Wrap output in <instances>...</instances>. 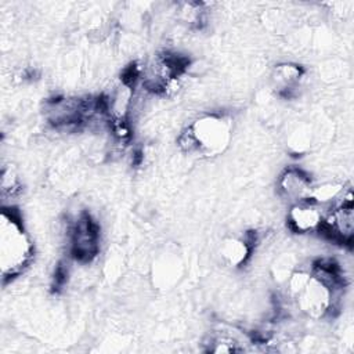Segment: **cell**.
I'll list each match as a JSON object with an SVG mask.
<instances>
[{
	"mask_svg": "<svg viewBox=\"0 0 354 354\" xmlns=\"http://www.w3.org/2000/svg\"><path fill=\"white\" fill-rule=\"evenodd\" d=\"M35 248L14 207H3L0 216V268L3 283L21 275L33 259Z\"/></svg>",
	"mask_w": 354,
	"mask_h": 354,
	"instance_id": "6da1fadb",
	"label": "cell"
},
{
	"mask_svg": "<svg viewBox=\"0 0 354 354\" xmlns=\"http://www.w3.org/2000/svg\"><path fill=\"white\" fill-rule=\"evenodd\" d=\"M231 134L232 122L228 116L206 113L184 129L178 137V145L187 153L216 156L227 149Z\"/></svg>",
	"mask_w": 354,
	"mask_h": 354,
	"instance_id": "7a4b0ae2",
	"label": "cell"
},
{
	"mask_svg": "<svg viewBox=\"0 0 354 354\" xmlns=\"http://www.w3.org/2000/svg\"><path fill=\"white\" fill-rule=\"evenodd\" d=\"M326 239L351 246L354 236V206L351 188H346L342 196L332 203L330 210L322 217L318 231Z\"/></svg>",
	"mask_w": 354,
	"mask_h": 354,
	"instance_id": "3957f363",
	"label": "cell"
},
{
	"mask_svg": "<svg viewBox=\"0 0 354 354\" xmlns=\"http://www.w3.org/2000/svg\"><path fill=\"white\" fill-rule=\"evenodd\" d=\"M342 292L332 289L310 272L306 285L293 296L297 308L313 319H321L336 310Z\"/></svg>",
	"mask_w": 354,
	"mask_h": 354,
	"instance_id": "277c9868",
	"label": "cell"
},
{
	"mask_svg": "<svg viewBox=\"0 0 354 354\" xmlns=\"http://www.w3.org/2000/svg\"><path fill=\"white\" fill-rule=\"evenodd\" d=\"M68 250L73 260L90 263L100 252V227L88 214L82 213L68 228Z\"/></svg>",
	"mask_w": 354,
	"mask_h": 354,
	"instance_id": "5b68a950",
	"label": "cell"
},
{
	"mask_svg": "<svg viewBox=\"0 0 354 354\" xmlns=\"http://www.w3.org/2000/svg\"><path fill=\"white\" fill-rule=\"evenodd\" d=\"M314 183L307 171L297 166L286 167L278 177L277 188L282 198L292 205L310 201Z\"/></svg>",
	"mask_w": 354,
	"mask_h": 354,
	"instance_id": "8992f818",
	"label": "cell"
},
{
	"mask_svg": "<svg viewBox=\"0 0 354 354\" xmlns=\"http://www.w3.org/2000/svg\"><path fill=\"white\" fill-rule=\"evenodd\" d=\"M322 212L314 202L306 201L290 205L286 216L288 227L295 234L318 232L322 224Z\"/></svg>",
	"mask_w": 354,
	"mask_h": 354,
	"instance_id": "52a82bcc",
	"label": "cell"
},
{
	"mask_svg": "<svg viewBox=\"0 0 354 354\" xmlns=\"http://www.w3.org/2000/svg\"><path fill=\"white\" fill-rule=\"evenodd\" d=\"M256 242V232H246L243 236H232L225 239L220 248L221 261L232 268L245 266L252 257Z\"/></svg>",
	"mask_w": 354,
	"mask_h": 354,
	"instance_id": "ba28073f",
	"label": "cell"
},
{
	"mask_svg": "<svg viewBox=\"0 0 354 354\" xmlns=\"http://www.w3.org/2000/svg\"><path fill=\"white\" fill-rule=\"evenodd\" d=\"M304 77V69L293 62L278 64L271 73V83L275 93L281 97L289 98L300 87Z\"/></svg>",
	"mask_w": 354,
	"mask_h": 354,
	"instance_id": "9c48e42d",
	"label": "cell"
},
{
	"mask_svg": "<svg viewBox=\"0 0 354 354\" xmlns=\"http://www.w3.org/2000/svg\"><path fill=\"white\" fill-rule=\"evenodd\" d=\"M344 184L337 181H326L322 184H318L313 187L310 202H314L315 205H328L336 202L342 194L344 192Z\"/></svg>",
	"mask_w": 354,
	"mask_h": 354,
	"instance_id": "30bf717a",
	"label": "cell"
},
{
	"mask_svg": "<svg viewBox=\"0 0 354 354\" xmlns=\"http://www.w3.org/2000/svg\"><path fill=\"white\" fill-rule=\"evenodd\" d=\"M295 270H296L295 260L290 254L281 256L279 259L275 260V263L272 266V274L278 282H286Z\"/></svg>",
	"mask_w": 354,
	"mask_h": 354,
	"instance_id": "8fae6325",
	"label": "cell"
},
{
	"mask_svg": "<svg viewBox=\"0 0 354 354\" xmlns=\"http://www.w3.org/2000/svg\"><path fill=\"white\" fill-rule=\"evenodd\" d=\"M207 350L213 353H236V351H241L242 348L238 346V343L232 337L221 335L210 340Z\"/></svg>",
	"mask_w": 354,
	"mask_h": 354,
	"instance_id": "7c38bea8",
	"label": "cell"
},
{
	"mask_svg": "<svg viewBox=\"0 0 354 354\" xmlns=\"http://www.w3.org/2000/svg\"><path fill=\"white\" fill-rule=\"evenodd\" d=\"M19 192V181L15 177V174L8 170V169H3L1 173V195L6 196H15Z\"/></svg>",
	"mask_w": 354,
	"mask_h": 354,
	"instance_id": "4fadbf2b",
	"label": "cell"
},
{
	"mask_svg": "<svg viewBox=\"0 0 354 354\" xmlns=\"http://www.w3.org/2000/svg\"><path fill=\"white\" fill-rule=\"evenodd\" d=\"M69 277V271H68V267H65V264H58L55 267V271H54V275H53V283H51V288L57 292L59 289L64 288V285L66 283V279Z\"/></svg>",
	"mask_w": 354,
	"mask_h": 354,
	"instance_id": "5bb4252c",
	"label": "cell"
}]
</instances>
